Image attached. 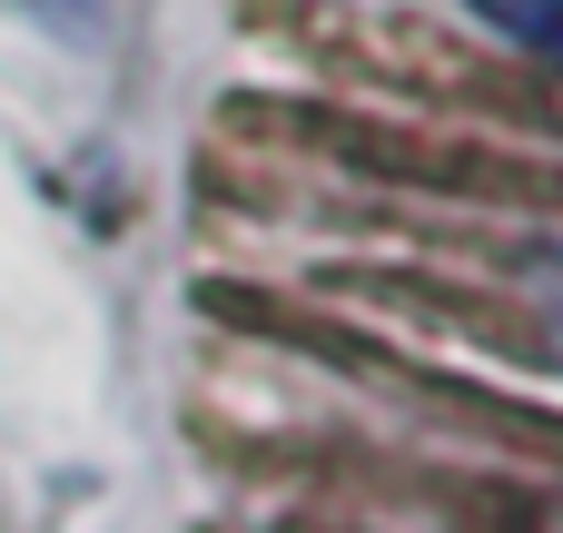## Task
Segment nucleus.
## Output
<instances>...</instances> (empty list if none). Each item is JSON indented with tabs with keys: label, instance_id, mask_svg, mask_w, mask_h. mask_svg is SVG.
<instances>
[{
	"label": "nucleus",
	"instance_id": "1",
	"mask_svg": "<svg viewBox=\"0 0 563 533\" xmlns=\"http://www.w3.org/2000/svg\"><path fill=\"white\" fill-rule=\"evenodd\" d=\"M485 30H505L515 49H534V59H563V0H465Z\"/></svg>",
	"mask_w": 563,
	"mask_h": 533
},
{
	"label": "nucleus",
	"instance_id": "2",
	"mask_svg": "<svg viewBox=\"0 0 563 533\" xmlns=\"http://www.w3.org/2000/svg\"><path fill=\"white\" fill-rule=\"evenodd\" d=\"M534 307H544V326H554V346H563V247L534 257Z\"/></svg>",
	"mask_w": 563,
	"mask_h": 533
},
{
	"label": "nucleus",
	"instance_id": "3",
	"mask_svg": "<svg viewBox=\"0 0 563 533\" xmlns=\"http://www.w3.org/2000/svg\"><path fill=\"white\" fill-rule=\"evenodd\" d=\"M30 10H49V20H79V10H89V0H30Z\"/></svg>",
	"mask_w": 563,
	"mask_h": 533
}]
</instances>
